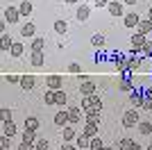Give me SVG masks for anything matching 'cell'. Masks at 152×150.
<instances>
[{"mask_svg":"<svg viewBox=\"0 0 152 150\" xmlns=\"http://www.w3.org/2000/svg\"><path fill=\"white\" fill-rule=\"evenodd\" d=\"M145 41H148L145 34H141V32L132 34V37H129V50H132V52H136V55H141V52H143V46H145Z\"/></svg>","mask_w":152,"mask_h":150,"instance_id":"obj_1","label":"cell"},{"mask_svg":"<svg viewBox=\"0 0 152 150\" xmlns=\"http://www.w3.org/2000/svg\"><path fill=\"white\" fill-rule=\"evenodd\" d=\"M139 123H141L139 109H132V112H125V114H123V127H136Z\"/></svg>","mask_w":152,"mask_h":150,"instance_id":"obj_2","label":"cell"},{"mask_svg":"<svg viewBox=\"0 0 152 150\" xmlns=\"http://www.w3.org/2000/svg\"><path fill=\"white\" fill-rule=\"evenodd\" d=\"M141 62H143V57H141V55H136V52H132V50H129V55H127V71L136 73V71L141 68Z\"/></svg>","mask_w":152,"mask_h":150,"instance_id":"obj_3","label":"cell"},{"mask_svg":"<svg viewBox=\"0 0 152 150\" xmlns=\"http://www.w3.org/2000/svg\"><path fill=\"white\" fill-rule=\"evenodd\" d=\"M109 59L114 62V66H116L118 73H125V71H127V55H118V52H114Z\"/></svg>","mask_w":152,"mask_h":150,"instance_id":"obj_4","label":"cell"},{"mask_svg":"<svg viewBox=\"0 0 152 150\" xmlns=\"http://www.w3.org/2000/svg\"><path fill=\"white\" fill-rule=\"evenodd\" d=\"M45 87L52 89V91H59V89H64V77L61 75H48L45 77Z\"/></svg>","mask_w":152,"mask_h":150,"instance_id":"obj_5","label":"cell"},{"mask_svg":"<svg viewBox=\"0 0 152 150\" xmlns=\"http://www.w3.org/2000/svg\"><path fill=\"white\" fill-rule=\"evenodd\" d=\"M100 107H91V109H86L84 112V121L86 123H95V125H100Z\"/></svg>","mask_w":152,"mask_h":150,"instance_id":"obj_6","label":"cell"},{"mask_svg":"<svg viewBox=\"0 0 152 150\" xmlns=\"http://www.w3.org/2000/svg\"><path fill=\"white\" fill-rule=\"evenodd\" d=\"M143 100H145V93H143V91H139V89H134L132 93H129V102L134 105V109H141Z\"/></svg>","mask_w":152,"mask_h":150,"instance_id":"obj_7","label":"cell"},{"mask_svg":"<svg viewBox=\"0 0 152 150\" xmlns=\"http://www.w3.org/2000/svg\"><path fill=\"white\" fill-rule=\"evenodd\" d=\"M109 14H111V16H116V18H118V16H125V2H118V0H116V2H109Z\"/></svg>","mask_w":152,"mask_h":150,"instance_id":"obj_8","label":"cell"},{"mask_svg":"<svg viewBox=\"0 0 152 150\" xmlns=\"http://www.w3.org/2000/svg\"><path fill=\"white\" fill-rule=\"evenodd\" d=\"M5 21H9V23H18L20 21V12H18V7H7L5 9Z\"/></svg>","mask_w":152,"mask_h":150,"instance_id":"obj_9","label":"cell"},{"mask_svg":"<svg viewBox=\"0 0 152 150\" xmlns=\"http://www.w3.org/2000/svg\"><path fill=\"white\" fill-rule=\"evenodd\" d=\"M89 16H91V7L82 2V5L77 7V12H75V18L80 21V23H84V21H89Z\"/></svg>","mask_w":152,"mask_h":150,"instance_id":"obj_10","label":"cell"},{"mask_svg":"<svg viewBox=\"0 0 152 150\" xmlns=\"http://www.w3.org/2000/svg\"><path fill=\"white\" fill-rule=\"evenodd\" d=\"M95 91H98L95 82H91V80H86V82H80V93H82V96H93Z\"/></svg>","mask_w":152,"mask_h":150,"instance_id":"obj_11","label":"cell"},{"mask_svg":"<svg viewBox=\"0 0 152 150\" xmlns=\"http://www.w3.org/2000/svg\"><path fill=\"white\" fill-rule=\"evenodd\" d=\"M55 125H59V127L70 125V121H68V109H64V107H61V112L55 114Z\"/></svg>","mask_w":152,"mask_h":150,"instance_id":"obj_12","label":"cell"},{"mask_svg":"<svg viewBox=\"0 0 152 150\" xmlns=\"http://www.w3.org/2000/svg\"><path fill=\"white\" fill-rule=\"evenodd\" d=\"M139 23H141L139 14H125V16H123V25H125V27H139Z\"/></svg>","mask_w":152,"mask_h":150,"instance_id":"obj_13","label":"cell"},{"mask_svg":"<svg viewBox=\"0 0 152 150\" xmlns=\"http://www.w3.org/2000/svg\"><path fill=\"white\" fill-rule=\"evenodd\" d=\"M61 132H64V143H75L77 132H75V127H73V125H66Z\"/></svg>","mask_w":152,"mask_h":150,"instance_id":"obj_14","label":"cell"},{"mask_svg":"<svg viewBox=\"0 0 152 150\" xmlns=\"http://www.w3.org/2000/svg\"><path fill=\"white\" fill-rule=\"evenodd\" d=\"M68 121L70 125H75L82 121V107H68Z\"/></svg>","mask_w":152,"mask_h":150,"instance_id":"obj_15","label":"cell"},{"mask_svg":"<svg viewBox=\"0 0 152 150\" xmlns=\"http://www.w3.org/2000/svg\"><path fill=\"white\" fill-rule=\"evenodd\" d=\"M43 50H32V55H30V62H32V66H37V68H39V66H43V62H45V59H43Z\"/></svg>","mask_w":152,"mask_h":150,"instance_id":"obj_16","label":"cell"},{"mask_svg":"<svg viewBox=\"0 0 152 150\" xmlns=\"http://www.w3.org/2000/svg\"><path fill=\"white\" fill-rule=\"evenodd\" d=\"M34 84H37L34 75H20V89L30 91V89H34Z\"/></svg>","mask_w":152,"mask_h":150,"instance_id":"obj_17","label":"cell"},{"mask_svg":"<svg viewBox=\"0 0 152 150\" xmlns=\"http://www.w3.org/2000/svg\"><path fill=\"white\" fill-rule=\"evenodd\" d=\"M98 130H100V125L86 123V125H84V130H82V134H84V137H89V139H93V137H98Z\"/></svg>","mask_w":152,"mask_h":150,"instance_id":"obj_18","label":"cell"},{"mask_svg":"<svg viewBox=\"0 0 152 150\" xmlns=\"http://www.w3.org/2000/svg\"><path fill=\"white\" fill-rule=\"evenodd\" d=\"M20 34H23L25 39H34V34H37V27H34V23H30V21H27V23L20 27Z\"/></svg>","mask_w":152,"mask_h":150,"instance_id":"obj_19","label":"cell"},{"mask_svg":"<svg viewBox=\"0 0 152 150\" xmlns=\"http://www.w3.org/2000/svg\"><path fill=\"white\" fill-rule=\"evenodd\" d=\"M118 89L125 91V93H132L134 89H136V84H134V80H121L118 77Z\"/></svg>","mask_w":152,"mask_h":150,"instance_id":"obj_20","label":"cell"},{"mask_svg":"<svg viewBox=\"0 0 152 150\" xmlns=\"http://www.w3.org/2000/svg\"><path fill=\"white\" fill-rule=\"evenodd\" d=\"M43 102H45V107H50V105H57V91L48 89V91L43 93Z\"/></svg>","mask_w":152,"mask_h":150,"instance_id":"obj_21","label":"cell"},{"mask_svg":"<svg viewBox=\"0 0 152 150\" xmlns=\"http://www.w3.org/2000/svg\"><path fill=\"white\" fill-rule=\"evenodd\" d=\"M12 46H14V41H12V37H9V34H2V37H0V48H2V52H9V50H12Z\"/></svg>","mask_w":152,"mask_h":150,"instance_id":"obj_22","label":"cell"},{"mask_svg":"<svg viewBox=\"0 0 152 150\" xmlns=\"http://www.w3.org/2000/svg\"><path fill=\"white\" fill-rule=\"evenodd\" d=\"M16 123H14V121H7V123H2V134H5V137H14V134H16Z\"/></svg>","mask_w":152,"mask_h":150,"instance_id":"obj_23","label":"cell"},{"mask_svg":"<svg viewBox=\"0 0 152 150\" xmlns=\"http://www.w3.org/2000/svg\"><path fill=\"white\" fill-rule=\"evenodd\" d=\"M136 32H141V34H145V37H148V34L152 32V21L150 18H148V21H141L139 27H136Z\"/></svg>","mask_w":152,"mask_h":150,"instance_id":"obj_24","label":"cell"},{"mask_svg":"<svg viewBox=\"0 0 152 150\" xmlns=\"http://www.w3.org/2000/svg\"><path fill=\"white\" fill-rule=\"evenodd\" d=\"M91 43L95 46L98 50H102L104 46H107V39H104V34H93V39H91Z\"/></svg>","mask_w":152,"mask_h":150,"instance_id":"obj_25","label":"cell"},{"mask_svg":"<svg viewBox=\"0 0 152 150\" xmlns=\"http://www.w3.org/2000/svg\"><path fill=\"white\" fill-rule=\"evenodd\" d=\"M18 12H20V16H30L32 14V0H23L18 5Z\"/></svg>","mask_w":152,"mask_h":150,"instance_id":"obj_26","label":"cell"},{"mask_svg":"<svg viewBox=\"0 0 152 150\" xmlns=\"http://www.w3.org/2000/svg\"><path fill=\"white\" fill-rule=\"evenodd\" d=\"M134 143H136L134 139H121V141L116 143V148H118V150H132V146H134Z\"/></svg>","mask_w":152,"mask_h":150,"instance_id":"obj_27","label":"cell"},{"mask_svg":"<svg viewBox=\"0 0 152 150\" xmlns=\"http://www.w3.org/2000/svg\"><path fill=\"white\" fill-rule=\"evenodd\" d=\"M136 127H139V132H141V134H145V137L152 134V123H150V121H141Z\"/></svg>","mask_w":152,"mask_h":150,"instance_id":"obj_28","label":"cell"},{"mask_svg":"<svg viewBox=\"0 0 152 150\" xmlns=\"http://www.w3.org/2000/svg\"><path fill=\"white\" fill-rule=\"evenodd\" d=\"M25 130H34V132L39 130V118L37 116H27L25 118Z\"/></svg>","mask_w":152,"mask_h":150,"instance_id":"obj_29","label":"cell"},{"mask_svg":"<svg viewBox=\"0 0 152 150\" xmlns=\"http://www.w3.org/2000/svg\"><path fill=\"white\" fill-rule=\"evenodd\" d=\"M23 141H25V143H37V132L34 130H23Z\"/></svg>","mask_w":152,"mask_h":150,"instance_id":"obj_30","label":"cell"},{"mask_svg":"<svg viewBox=\"0 0 152 150\" xmlns=\"http://www.w3.org/2000/svg\"><path fill=\"white\" fill-rule=\"evenodd\" d=\"M45 48V37H34L32 39V50H43Z\"/></svg>","mask_w":152,"mask_h":150,"instance_id":"obj_31","label":"cell"},{"mask_svg":"<svg viewBox=\"0 0 152 150\" xmlns=\"http://www.w3.org/2000/svg\"><path fill=\"white\" fill-rule=\"evenodd\" d=\"M89 143H91V139H89V137L77 134V139H75V146H77V148H89Z\"/></svg>","mask_w":152,"mask_h":150,"instance_id":"obj_32","label":"cell"},{"mask_svg":"<svg viewBox=\"0 0 152 150\" xmlns=\"http://www.w3.org/2000/svg\"><path fill=\"white\" fill-rule=\"evenodd\" d=\"M55 32L57 34H66L68 32V23L66 21H55Z\"/></svg>","mask_w":152,"mask_h":150,"instance_id":"obj_33","label":"cell"},{"mask_svg":"<svg viewBox=\"0 0 152 150\" xmlns=\"http://www.w3.org/2000/svg\"><path fill=\"white\" fill-rule=\"evenodd\" d=\"M102 148H104V143H102V139H100V137H93V139H91L89 150H102Z\"/></svg>","mask_w":152,"mask_h":150,"instance_id":"obj_34","label":"cell"},{"mask_svg":"<svg viewBox=\"0 0 152 150\" xmlns=\"http://www.w3.org/2000/svg\"><path fill=\"white\" fill-rule=\"evenodd\" d=\"M23 50H25L23 43H14L12 50H9V55H12V57H20V55H23Z\"/></svg>","mask_w":152,"mask_h":150,"instance_id":"obj_35","label":"cell"},{"mask_svg":"<svg viewBox=\"0 0 152 150\" xmlns=\"http://www.w3.org/2000/svg\"><path fill=\"white\" fill-rule=\"evenodd\" d=\"M0 118H2V123L12 121V109H9V107H2V109H0Z\"/></svg>","mask_w":152,"mask_h":150,"instance_id":"obj_36","label":"cell"},{"mask_svg":"<svg viewBox=\"0 0 152 150\" xmlns=\"http://www.w3.org/2000/svg\"><path fill=\"white\" fill-rule=\"evenodd\" d=\"M12 148V137H5L2 134V139H0V150H9Z\"/></svg>","mask_w":152,"mask_h":150,"instance_id":"obj_37","label":"cell"},{"mask_svg":"<svg viewBox=\"0 0 152 150\" xmlns=\"http://www.w3.org/2000/svg\"><path fill=\"white\" fill-rule=\"evenodd\" d=\"M66 100H68V96L64 93V89H59V91H57V105L64 107V105H66Z\"/></svg>","mask_w":152,"mask_h":150,"instance_id":"obj_38","label":"cell"},{"mask_svg":"<svg viewBox=\"0 0 152 150\" xmlns=\"http://www.w3.org/2000/svg\"><path fill=\"white\" fill-rule=\"evenodd\" d=\"M141 55H143V57H150V59H152V41H150V39L145 41V46H143V52H141Z\"/></svg>","mask_w":152,"mask_h":150,"instance_id":"obj_39","label":"cell"},{"mask_svg":"<svg viewBox=\"0 0 152 150\" xmlns=\"http://www.w3.org/2000/svg\"><path fill=\"white\" fill-rule=\"evenodd\" d=\"M91 107H93L91 96H82V112H86V109H91Z\"/></svg>","mask_w":152,"mask_h":150,"instance_id":"obj_40","label":"cell"},{"mask_svg":"<svg viewBox=\"0 0 152 150\" xmlns=\"http://www.w3.org/2000/svg\"><path fill=\"white\" fill-rule=\"evenodd\" d=\"M37 150H50V143H48V141H45V139H37Z\"/></svg>","mask_w":152,"mask_h":150,"instance_id":"obj_41","label":"cell"},{"mask_svg":"<svg viewBox=\"0 0 152 150\" xmlns=\"http://www.w3.org/2000/svg\"><path fill=\"white\" fill-rule=\"evenodd\" d=\"M5 80L9 82V84H20V75H12V73H7V75H5Z\"/></svg>","mask_w":152,"mask_h":150,"instance_id":"obj_42","label":"cell"},{"mask_svg":"<svg viewBox=\"0 0 152 150\" xmlns=\"http://www.w3.org/2000/svg\"><path fill=\"white\" fill-rule=\"evenodd\" d=\"M109 2H111V0H93V5L98 7V9H102V7H109Z\"/></svg>","mask_w":152,"mask_h":150,"instance_id":"obj_43","label":"cell"},{"mask_svg":"<svg viewBox=\"0 0 152 150\" xmlns=\"http://www.w3.org/2000/svg\"><path fill=\"white\" fill-rule=\"evenodd\" d=\"M141 109H145V112H152V100H150V98H145V100H143V105H141Z\"/></svg>","mask_w":152,"mask_h":150,"instance_id":"obj_44","label":"cell"},{"mask_svg":"<svg viewBox=\"0 0 152 150\" xmlns=\"http://www.w3.org/2000/svg\"><path fill=\"white\" fill-rule=\"evenodd\" d=\"M91 102H93V107H100V109H102V100H100V96H91Z\"/></svg>","mask_w":152,"mask_h":150,"instance_id":"obj_45","label":"cell"},{"mask_svg":"<svg viewBox=\"0 0 152 150\" xmlns=\"http://www.w3.org/2000/svg\"><path fill=\"white\" fill-rule=\"evenodd\" d=\"M18 150H37V146H34V143H25V141H23V143L18 146Z\"/></svg>","mask_w":152,"mask_h":150,"instance_id":"obj_46","label":"cell"},{"mask_svg":"<svg viewBox=\"0 0 152 150\" xmlns=\"http://www.w3.org/2000/svg\"><path fill=\"white\" fill-rule=\"evenodd\" d=\"M104 59H109V57H107V52H104V50H100V52L95 55V62H104Z\"/></svg>","mask_w":152,"mask_h":150,"instance_id":"obj_47","label":"cell"},{"mask_svg":"<svg viewBox=\"0 0 152 150\" xmlns=\"http://www.w3.org/2000/svg\"><path fill=\"white\" fill-rule=\"evenodd\" d=\"M68 71H70V73H82V66H80V64H70Z\"/></svg>","mask_w":152,"mask_h":150,"instance_id":"obj_48","label":"cell"},{"mask_svg":"<svg viewBox=\"0 0 152 150\" xmlns=\"http://www.w3.org/2000/svg\"><path fill=\"white\" fill-rule=\"evenodd\" d=\"M61 150H77V146H75V143H64Z\"/></svg>","mask_w":152,"mask_h":150,"instance_id":"obj_49","label":"cell"},{"mask_svg":"<svg viewBox=\"0 0 152 150\" xmlns=\"http://www.w3.org/2000/svg\"><path fill=\"white\" fill-rule=\"evenodd\" d=\"M143 93H145V98H150V100H152V87H148L145 91H143Z\"/></svg>","mask_w":152,"mask_h":150,"instance_id":"obj_50","label":"cell"},{"mask_svg":"<svg viewBox=\"0 0 152 150\" xmlns=\"http://www.w3.org/2000/svg\"><path fill=\"white\" fill-rule=\"evenodd\" d=\"M132 150H145V148H143V146H139V143H134V146H132Z\"/></svg>","mask_w":152,"mask_h":150,"instance_id":"obj_51","label":"cell"},{"mask_svg":"<svg viewBox=\"0 0 152 150\" xmlns=\"http://www.w3.org/2000/svg\"><path fill=\"white\" fill-rule=\"evenodd\" d=\"M125 5H136V0H123Z\"/></svg>","mask_w":152,"mask_h":150,"instance_id":"obj_52","label":"cell"},{"mask_svg":"<svg viewBox=\"0 0 152 150\" xmlns=\"http://www.w3.org/2000/svg\"><path fill=\"white\" fill-rule=\"evenodd\" d=\"M148 18L152 21V7H150V9H148Z\"/></svg>","mask_w":152,"mask_h":150,"instance_id":"obj_53","label":"cell"},{"mask_svg":"<svg viewBox=\"0 0 152 150\" xmlns=\"http://www.w3.org/2000/svg\"><path fill=\"white\" fill-rule=\"evenodd\" d=\"M64 2H68V5H75L77 0H64Z\"/></svg>","mask_w":152,"mask_h":150,"instance_id":"obj_54","label":"cell"},{"mask_svg":"<svg viewBox=\"0 0 152 150\" xmlns=\"http://www.w3.org/2000/svg\"><path fill=\"white\" fill-rule=\"evenodd\" d=\"M145 150H152V143H150V146H148V148H145Z\"/></svg>","mask_w":152,"mask_h":150,"instance_id":"obj_55","label":"cell"},{"mask_svg":"<svg viewBox=\"0 0 152 150\" xmlns=\"http://www.w3.org/2000/svg\"><path fill=\"white\" fill-rule=\"evenodd\" d=\"M102 150H114V148H102Z\"/></svg>","mask_w":152,"mask_h":150,"instance_id":"obj_56","label":"cell"}]
</instances>
